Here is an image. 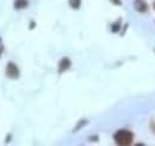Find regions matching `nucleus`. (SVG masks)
Masks as SVG:
<instances>
[{
  "instance_id": "2",
  "label": "nucleus",
  "mask_w": 155,
  "mask_h": 146,
  "mask_svg": "<svg viewBox=\"0 0 155 146\" xmlns=\"http://www.w3.org/2000/svg\"><path fill=\"white\" fill-rule=\"evenodd\" d=\"M5 73H6V77H8L10 79H18L20 75V71L18 68V66L12 61L7 62Z\"/></svg>"
},
{
  "instance_id": "9",
  "label": "nucleus",
  "mask_w": 155,
  "mask_h": 146,
  "mask_svg": "<svg viewBox=\"0 0 155 146\" xmlns=\"http://www.w3.org/2000/svg\"><path fill=\"white\" fill-rule=\"evenodd\" d=\"M0 47H1V37H0Z\"/></svg>"
},
{
  "instance_id": "8",
  "label": "nucleus",
  "mask_w": 155,
  "mask_h": 146,
  "mask_svg": "<svg viewBox=\"0 0 155 146\" xmlns=\"http://www.w3.org/2000/svg\"><path fill=\"white\" fill-rule=\"evenodd\" d=\"M112 4H115V5H122V1L120 0H110Z\"/></svg>"
},
{
  "instance_id": "10",
  "label": "nucleus",
  "mask_w": 155,
  "mask_h": 146,
  "mask_svg": "<svg viewBox=\"0 0 155 146\" xmlns=\"http://www.w3.org/2000/svg\"><path fill=\"white\" fill-rule=\"evenodd\" d=\"M154 9H155V2H154Z\"/></svg>"
},
{
  "instance_id": "7",
  "label": "nucleus",
  "mask_w": 155,
  "mask_h": 146,
  "mask_svg": "<svg viewBox=\"0 0 155 146\" xmlns=\"http://www.w3.org/2000/svg\"><path fill=\"white\" fill-rule=\"evenodd\" d=\"M119 29H120V23H119V22L112 24V26H111V31H112V33H117Z\"/></svg>"
},
{
  "instance_id": "4",
  "label": "nucleus",
  "mask_w": 155,
  "mask_h": 146,
  "mask_svg": "<svg viewBox=\"0 0 155 146\" xmlns=\"http://www.w3.org/2000/svg\"><path fill=\"white\" fill-rule=\"evenodd\" d=\"M134 6H135V10L137 12H146L148 10V5L144 0H135L134 2Z\"/></svg>"
},
{
  "instance_id": "3",
  "label": "nucleus",
  "mask_w": 155,
  "mask_h": 146,
  "mask_svg": "<svg viewBox=\"0 0 155 146\" xmlns=\"http://www.w3.org/2000/svg\"><path fill=\"white\" fill-rule=\"evenodd\" d=\"M72 62L68 57H63L60 62H58V73H63L64 71H67L69 67H71Z\"/></svg>"
},
{
  "instance_id": "5",
  "label": "nucleus",
  "mask_w": 155,
  "mask_h": 146,
  "mask_svg": "<svg viewBox=\"0 0 155 146\" xmlns=\"http://www.w3.org/2000/svg\"><path fill=\"white\" fill-rule=\"evenodd\" d=\"M13 6L16 10H21L28 6V0H15Z\"/></svg>"
},
{
  "instance_id": "1",
  "label": "nucleus",
  "mask_w": 155,
  "mask_h": 146,
  "mask_svg": "<svg viewBox=\"0 0 155 146\" xmlns=\"http://www.w3.org/2000/svg\"><path fill=\"white\" fill-rule=\"evenodd\" d=\"M114 139H115L117 145L128 146L131 145V143L134 140V135H133L131 132H129L127 129H120V130H117L116 133H115Z\"/></svg>"
},
{
  "instance_id": "6",
  "label": "nucleus",
  "mask_w": 155,
  "mask_h": 146,
  "mask_svg": "<svg viewBox=\"0 0 155 146\" xmlns=\"http://www.w3.org/2000/svg\"><path fill=\"white\" fill-rule=\"evenodd\" d=\"M69 5H71L72 9L78 10L80 7V5H81V0H69Z\"/></svg>"
}]
</instances>
